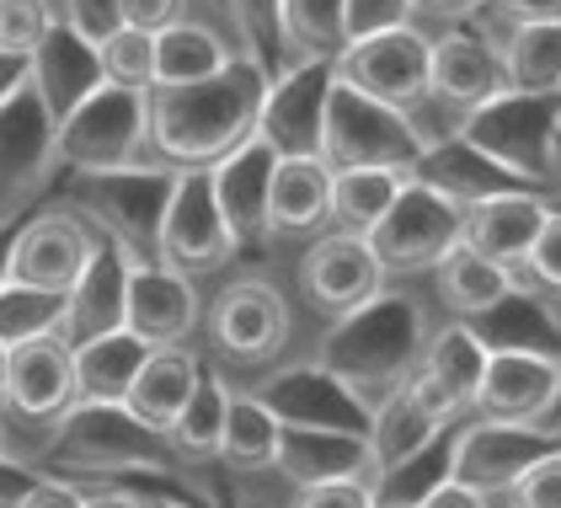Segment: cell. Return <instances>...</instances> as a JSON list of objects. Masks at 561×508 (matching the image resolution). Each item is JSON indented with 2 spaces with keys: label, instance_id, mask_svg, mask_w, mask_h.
Here are the masks:
<instances>
[{
  "label": "cell",
  "instance_id": "6da1fadb",
  "mask_svg": "<svg viewBox=\"0 0 561 508\" xmlns=\"http://www.w3.org/2000/svg\"><path fill=\"white\" fill-rule=\"evenodd\" d=\"M273 70L236 54L193 86H150V156L161 167H215L257 134Z\"/></svg>",
  "mask_w": 561,
  "mask_h": 508
},
{
  "label": "cell",
  "instance_id": "7a4b0ae2",
  "mask_svg": "<svg viewBox=\"0 0 561 508\" xmlns=\"http://www.w3.org/2000/svg\"><path fill=\"white\" fill-rule=\"evenodd\" d=\"M423 342H428L423 311L407 295L380 290L369 305H358L353 316H337V321H332V332L321 338L316 364H327V370L375 413L390 391L417 370Z\"/></svg>",
  "mask_w": 561,
  "mask_h": 508
},
{
  "label": "cell",
  "instance_id": "3957f363",
  "mask_svg": "<svg viewBox=\"0 0 561 508\" xmlns=\"http://www.w3.org/2000/svg\"><path fill=\"white\" fill-rule=\"evenodd\" d=\"M44 461L65 476H172L182 466L167 433L139 424L124 402H76L54 418Z\"/></svg>",
  "mask_w": 561,
  "mask_h": 508
},
{
  "label": "cell",
  "instance_id": "277c9868",
  "mask_svg": "<svg viewBox=\"0 0 561 508\" xmlns=\"http://www.w3.org/2000/svg\"><path fill=\"white\" fill-rule=\"evenodd\" d=\"M460 134L503 171H514L524 188L546 193L561 177V97L540 91H497L466 113Z\"/></svg>",
  "mask_w": 561,
  "mask_h": 508
},
{
  "label": "cell",
  "instance_id": "5b68a950",
  "mask_svg": "<svg viewBox=\"0 0 561 508\" xmlns=\"http://www.w3.org/2000/svg\"><path fill=\"white\" fill-rule=\"evenodd\" d=\"M54 161L70 177H102V171L156 161L150 156V91L102 81L76 113L59 118Z\"/></svg>",
  "mask_w": 561,
  "mask_h": 508
},
{
  "label": "cell",
  "instance_id": "8992f818",
  "mask_svg": "<svg viewBox=\"0 0 561 508\" xmlns=\"http://www.w3.org/2000/svg\"><path fill=\"white\" fill-rule=\"evenodd\" d=\"M176 167L145 161V167L102 171V177H76L81 193L70 210L87 219L102 241H113L129 262H161V214L172 193Z\"/></svg>",
  "mask_w": 561,
  "mask_h": 508
},
{
  "label": "cell",
  "instance_id": "52a82bcc",
  "mask_svg": "<svg viewBox=\"0 0 561 508\" xmlns=\"http://www.w3.org/2000/svg\"><path fill=\"white\" fill-rule=\"evenodd\" d=\"M321 161L337 167H396L417 171L423 161V134L407 108L380 102L343 76H332L327 91V124H321Z\"/></svg>",
  "mask_w": 561,
  "mask_h": 508
},
{
  "label": "cell",
  "instance_id": "ba28073f",
  "mask_svg": "<svg viewBox=\"0 0 561 508\" xmlns=\"http://www.w3.org/2000/svg\"><path fill=\"white\" fill-rule=\"evenodd\" d=\"M369 241H375V252H380L390 279L433 273L444 257L466 241V204L449 199L444 188L423 182V177H407V188L396 193L386 219L369 230Z\"/></svg>",
  "mask_w": 561,
  "mask_h": 508
},
{
  "label": "cell",
  "instance_id": "9c48e42d",
  "mask_svg": "<svg viewBox=\"0 0 561 508\" xmlns=\"http://www.w3.org/2000/svg\"><path fill=\"white\" fill-rule=\"evenodd\" d=\"M561 450V428L551 424H508V418H460L455 424V455H449V476L466 482L476 493H486L492 504L508 498L524 471L540 455Z\"/></svg>",
  "mask_w": 561,
  "mask_h": 508
},
{
  "label": "cell",
  "instance_id": "30bf717a",
  "mask_svg": "<svg viewBox=\"0 0 561 508\" xmlns=\"http://www.w3.org/2000/svg\"><path fill=\"white\" fill-rule=\"evenodd\" d=\"M236 252L241 247H236V236H230L215 199V171L176 167L172 193H167V214H161V262L204 279V273H219Z\"/></svg>",
  "mask_w": 561,
  "mask_h": 508
},
{
  "label": "cell",
  "instance_id": "8fae6325",
  "mask_svg": "<svg viewBox=\"0 0 561 508\" xmlns=\"http://www.w3.org/2000/svg\"><path fill=\"white\" fill-rule=\"evenodd\" d=\"M428 65H433V38L417 22L347 38V48L332 59V70L347 86H358V91H369L380 102H396V108H417L428 97Z\"/></svg>",
  "mask_w": 561,
  "mask_h": 508
},
{
  "label": "cell",
  "instance_id": "7c38bea8",
  "mask_svg": "<svg viewBox=\"0 0 561 508\" xmlns=\"http://www.w3.org/2000/svg\"><path fill=\"white\" fill-rule=\"evenodd\" d=\"M386 284H390L386 262L375 252V241L358 236V230H337V225H332V230H321L300 257V290L327 321L353 316L358 305H369Z\"/></svg>",
  "mask_w": 561,
  "mask_h": 508
},
{
  "label": "cell",
  "instance_id": "4fadbf2b",
  "mask_svg": "<svg viewBox=\"0 0 561 508\" xmlns=\"http://www.w3.org/2000/svg\"><path fill=\"white\" fill-rule=\"evenodd\" d=\"M96 247H102V236L76 210H44L16 225L5 279L11 284H33V290H54V295H70L81 284V273L91 268Z\"/></svg>",
  "mask_w": 561,
  "mask_h": 508
},
{
  "label": "cell",
  "instance_id": "5bb4252c",
  "mask_svg": "<svg viewBox=\"0 0 561 508\" xmlns=\"http://www.w3.org/2000/svg\"><path fill=\"white\" fill-rule=\"evenodd\" d=\"M204 327L230 364H273L289 348V300L267 279H236L209 300Z\"/></svg>",
  "mask_w": 561,
  "mask_h": 508
},
{
  "label": "cell",
  "instance_id": "9a60e30c",
  "mask_svg": "<svg viewBox=\"0 0 561 508\" xmlns=\"http://www.w3.org/2000/svg\"><path fill=\"white\" fill-rule=\"evenodd\" d=\"M561 391V353L529 342H492L486 370L476 385V418H508V424H546Z\"/></svg>",
  "mask_w": 561,
  "mask_h": 508
},
{
  "label": "cell",
  "instance_id": "2e32d148",
  "mask_svg": "<svg viewBox=\"0 0 561 508\" xmlns=\"http://www.w3.org/2000/svg\"><path fill=\"white\" fill-rule=\"evenodd\" d=\"M332 59H295L273 70L262 97L257 134L278 156H321V124H327V91H332Z\"/></svg>",
  "mask_w": 561,
  "mask_h": 508
},
{
  "label": "cell",
  "instance_id": "e0dca14e",
  "mask_svg": "<svg viewBox=\"0 0 561 508\" xmlns=\"http://www.w3.org/2000/svg\"><path fill=\"white\" fill-rule=\"evenodd\" d=\"M204 300L193 273L172 262H129V290H124V327L150 348H176L198 332Z\"/></svg>",
  "mask_w": 561,
  "mask_h": 508
},
{
  "label": "cell",
  "instance_id": "ac0fdd59",
  "mask_svg": "<svg viewBox=\"0 0 561 508\" xmlns=\"http://www.w3.org/2000/svg\"><path fill=\"white\" fill-rule=\"evenodd\" d=\"M76 407V348L65 332L16 342L5 353V413L22 424H54Z\"/></svg>",
  "mask_w": 561,
  "mask_h": 508
},
{
  "label": "cell",
  "instance_id": "d6986e66",
  "mask_svg": "<svg viewBox=\"0 0 561 508\" xmlns=\"http://www.w3.org/2000/svg\"><path fill=\"white\" fill-rule=\"evenodd\" d=\"M289 487H321V482H375V444L369 428L332 424H284L278 433V471Z\"/></svg>",
  "mask_w": 561,
  "mask_h": 508
},
{
  "label": "cell",
  "instance_id": "ffe728a7",
  "mask_svg": "<svg viewBox=\"0 0 561 508\" xmlns=\"http://www.w3.org/2000/svg\"><path fill=\"white\" fill-rule=\"evenodd\" d=\"M54 134H59V124H54L48 102L27 76L0 102V199L16 204L22 193H33L48 171L59 167L54 161Z\"/></svg>",
  "mask_w": 561,
  "mask_h": 508
},
{
  "label": "cell",
  "instance_id": "44dd1931",
  "mask_svg": "<svg viewBox=\"0 0 561 508\" xmlns=\"http://www.w3.org/2000/svg\"><path fill=\"white\" fill-rule=\"evenodd\" d=\"M471 27L497 48L508 91L561 97V22H508L492 0L471 16Z\"/></svg>",
  "mask_w": 561,
  "mask_h": 508
},
{
  "label": "cell",
  "instance_id": "7402d4cb",
  "mask_svg": "<svg viewBox=\"0 0 561 508\" xmlns=\"http://www.w3.org/2000/svg\"><path fill=\"white\" fill-rule=\"evenodd\" d=\"M273 167H278V150L252 134L247 145H236L230 156H219L215 167V199H219V214L236 236V247H257L267 241V188H273Z\"/></svg>",
  "mask_w": 561,
  "mask_h": 508
},
{
  "label": "cell",
  "instance_id": "603a6c76",
  "mask_svg": "<svg viewBox=\"0 0 561 508\" xmlns=\"http://www.w3.org/2000/svg\"><path fill=\"white\" fill-rule=\"evenodd\" d=\"M546 219H551V199L535 188L486 193V199L466 204V247L503 268H518L535 247V236L546 230Z\"/></svg>",
  "mask_w": 561,
  "mask_h": 508
},
{
  "label": "cell",
  "instance_id": "cb8c5ba5",
  "mask_svg": "<svg viewBox=\"0 0 561 508\" xmlns=\"http://www.w3.org/2000/svg\"><path fill=\"white\" fill-rule=\"evenodd\" d=\"M428 91L438 97V102H449L455 113H471V108H481V102H492L497 91H508L497 48L481 38L471 22H466V27H444V33H433Z\"/></svg>",
  "mask_w": 561,
  "mask_h": 508
},
{
  "label": "cell",
  "instance_id": "d4e9b609",
  "mask_svg": "<svg viewBox=\"0 0 561 508\" xmlns=\"http://www.w3.org/2000/svg\"><path fill=\"white\" fill-rule=\"evenodd\" d=\"M102 81H107V76H102L96 43H91L87 33H76L70 22H54L48 38L33 48V86H38V97L48 102L54 124H59L65 113H76Z\"/></svg>",
  "mask_w": 561,
  "mask_h": 508
},
{
  "label": "cell",
  "instance_id": "484cf974",
  "mask_svg": "<svg viewBox=\"0 0 561 508\" xmlns=\"http://www.w3.org/2000/svg\"><path fill=\"white\" fill-rule=\"evenodd\" d=\"M332 225V167L321 156H278L267 188V236H321Z\"/></svg>",
  "mask_w": 561,
  "mask_h": 508
},
{
  "label": "cell",
  "instance_id": "4316f807",
  "mask_svg": "<svg viewBox=\"0 0 561 508\" xmlns=\"http://www.w3.org/2000/svg\"><path fill=\"white\" fill-rule=\"evenodd\" d=\"M284 424H332V428H369V407L347 391L327 364H289L262 391Z\"/></svg>",
  "mask_w": 561,
  "mask_h": 508
},
{
  "label": "cell",
  "instance_id": "83f0119b",
  "mask_svg": "<svg viewBox=\"0 0 561 508\" xmlns=\"http://www.w3.org/2000/svg\"><path fill=\"white\" fill-rule=\"evenodd\" d=\"M433 290L455 311V321H486V316H497V311H503L518 290H529V284L518 279V268H503V262L471 252V247L460 241L455 252L433 268Z\"/></svg>",
  "mask_w": 561,
  "mask_h": 508
},
{
  "label": "cell",
  "instance_id": "f1b7e54d",
  "mask_svg": "<svg viewBox=\"0 0 561 508\" xmlns=\"http://www.w3.org/2000/svg\"><path fill=\"white\" fill-rule=\"evenodd\" d=\"M124 290H129V257L118 252L113 241H102L91 268L81 273V284L65 295V321H59L65 342L76 348V342L124 327Z\"/></svg>",
  "mask_w": 561,
  "mask_h": 508
},
{
  "label": "cell",
  "instance_id": "f546056e",
  "mask_svg": "<svg viewBox=\"0 0 561 508\" xmlns=\"http://www.w3.org/2000/svg\"><path fill=\"white\" fill-rule=\"evenodd\" d=\"M204 381V359L193 353V348H150V359L139 364V375H134L129 396H124V407H129L139 424L150 428H172V418L187 407V396L198 391Z\"/></svg>",
  "mask_w": 561,
  "mask_h": 508
},
{
  "label": "cell",
  "instance_id": "4dcf8cb0",
  "mask_svg": "<svg viewBox=\"0 0 561 508\" xmlns=\"http://www.w3.org/2000/svg\"><path fill=\"white\" fill-rule=\"evenodd\" d=\"M278 433H284V418L273 413L267 396L230 391L225 439H219V466H230L236 476H273V471H278Z\"/></svg>",
  "mask_w": 561,
  "mask_h": 508
},
{
  "label": "cell",
  "instance_id": "1f68e13d",
  "mask_svg": "<svg viewBox=\"0 0 561 508\" xmlns=\"http://www.w3.org/2000/svg\"><path fill=\"white\" fill-rule=\"evenodd\" d=\"M145 359H150V342L134 338L129 327L76 342V402H124Z\"/></svg>",
  "mask_w": 561,
  "mask_h": 508
},
{
  "label": "cell",
  "instance_id": "d6a6232c",
  "mask_svg": "<svg viewBox=\"0 0 561 508\" xmlns=\"http://www.w3.org/2000/svg\"><path fill=\"white\" fill-rule=\"evenodd\" d=\"M486 353H492V342L481 338L471 321H449V327L428 332L417 370H423L433 385H444V396H449V402L471 418L476 385H481V370H486Z\"/></svg>",
  "mask_w": 561,
  "mask_h": 508
},
{
  "label": "cell",
  "instance_id": "836d02e7",
  "mask_svg": "<svg viewBox=\"0 0 561 508\" xmlns=\"http://www.w3.org/2000/svg\"><path fill=\"white\" fill-rule=\"evenodd\" d=\"M412 177H423V182H433V188H444V193L460 199V204H476V199L503 193V188H524L514 171H503L492 156H481L466 134H449V139L428 145Z\"/></svg>",
  "mask_w": 561,
  "mask_h": 508
},
{
  "label": "cell",
  "instance_id": "e575fe53",
  "mask_svg": "<svg viewBox=\"0 0 561 508\" xmlns=\"http://www.w3.org/2000/svg\"><path fill=\"white\" fill-rule=\"evenodd\" d=\"M241 48L230 43V33H219L215 22H176L167 33H156V86H193L204 76L225 70Z\"/></svg>",
  "mask_w": 561,
  "mask_h": 508
},
{
  "label": "cell",
  "instance_id": "d590c367",
  "mask_svg": "<svg viewBox=\"0 0 561 508\" xmlns=\"http://www.w3.org/2000/svg\"><path fill=\"white\" fill-rule=\"evenodd\" d=\"M449 424H438L428 407L412 396V385L401 381L396 391H390L386 402L369 413V444H375V482L386 476V471H396L401 461H412L423 444H433L438 433H444Z\"/></svg>",
  "mask_w": 561,
  "mask_h": 508
},
{
  "label": "cell",
  "instance_id": "8d00e7d4",
  "mask_svg": "<svg viewBox=\"0 0 561 508\" xmlns=\"http://www.w3.org/2000/svg\"><path fill=\"white\" fill-rule=\"evenodd\" d=\"M225 413H230V385L219 381L215 370H204L198 391L187 396V407L172 418L167 444L182 466H209L219 461V439H225Z\"/></svg>",
  "mask_w": 561,
  "mask_h": 508
},
{
  "label": "cell",
  "instance_id": "74e56055",
  "mask_svg": "<svg viewBox=\"0 0 561 508\" xmlns=\"http://www.w3.org/2000/svg\"><path fill=\"white\" fill-rule=\"evenodd\" d=\"M407 177L412 171L396 167H337L332 171V225L369 236L396 204V193L407 188Z\"/></svg>",
  "mask_w": 561,
  "mask_h": 508
},
{
  "label": "cell",
  "instance_id": "f35d334b",
  "mask_svg": "<svg viewBox=\"0 0 561 508\" xmlns=\"http://www.w3.org/2000/svg\"><path fill=\"white\" fill-rule=\"evenodd\" d=\"M284 65L295 59H337L347 48V0H278Z\"/></svg>",
  "mask_w": 561,
  "mask_h": 508
},
{
  "label": "cell",
  "instance_id": "ab89813d",
  "mask_svg": "<svg viewBox=\"0 0 561 508\" xmlns=\"http://www.w3.org/2000/svg\"><path fill=\"white\" fill-rule=\"evenodd\" d=\"M59 321H65V295L33 290V284H11V279L0 284V348L59 332Z\"/></svg>",
  "mask_w": 561,
  "mask_h": 508
},
{
  "label": "cell",
  "instance_id": "60d3db41",
  "mask_svg": "<svg viewBox=\"0 0 561 508\" xmlns=\"http://www.w3.org/2000/svg\"><path fill=\"white\" fill-rule=\"evenodd\" d=\"M225 22L241 54H252L267 70H284V33H278V0H225Z\"/></svg>",
  "mask_w": 561,
  "mask_h": 508
},
{
  "label": "cell",
  "instance_id": "b9f144b4",
  "mask_svg": "<svg viewBox=\"0 0 561 508\" xmlns=\"http://www.w3.org/2000/svg\"><path fill=\"white\" fill-rule=\"evenodd\" d=\"M96 59H102V76L113 86H134V91L156 86V33H139L129 22H118L96 43Z\"/></svg>",
  "mask_w": 561,
  "mask_h": 508
},
{
  "label": "cell",
  "instance_id": "7bdbcfd3",
  "mask_svg": "<svg viewBox=\"0 0 561 508\" xmlns=\"http://www.w3.org/2000/svg\"><path fill=\"white\" fill-rule=\"evenodd\" d=\"M54 22H59L54 0H0V48L33 59V48L48 38Z\"/></svg>",
  "mask_w": 561,
  "mask_h": 508
},
{
  "label": "cell",
  "instance_id": "ee69618b",
  "mask_svg": "<svg viewBox=\"0 0 561 508\" xmlns=\"http://www.w3.org/2000/svg\"><path fill=\"white\" fill-rule=\"evenodd\" d=\"M518 279H524L529 290H540V295H561V204H551L546 230L535 236L529 257L518 262Z\"/></svg>",
  "mask_w": 561,
  "mask_h": 508
},
{
  "label": "cell",
  "instance_id": "f6af8a7d",
  "mask_svg": "<svg viewBox=\"0 0 561 508\" xmlns=\"http://www.w3.org/2000/svg\"><path fill=\"white\" fill-rule=\"evenodd\" d=\"M497 508H561V450L540 455V461L508 487V498Z\"/></svg>",
  "mask_w": 561,
  "mask_h": 508
},
{
  "label": "cell",
  "instance_id": "bcb514c9",
  "mask_svg": "<svg viewBox=\"0 0 561 508\" xmlns=\"http://www.w3.org/2000/svg\"><path fill=\"white\" fill-rule=\"evenodd\" d=\"M407 22H412V0H347V38L407 27Z\"/></svg>",
  "mask_w": 561,
  "mask_h": 508
},
{
  "label": "cell",
  "instance_id": "7dc6e473",
  "mask_svg": "<svg viewBox=\"0 0 561 508\" xmlns=\"http://www.w3.org/2000/svg\"><path fill=\"white\" fill-rule=\"evenodd\" d=\"M59 22H70L76 33H87L91 43H102L124 16H118V0H54Z\"/></svg>",
  "mask_w": 561,
  "mask_h": 508
},
{
  "label": "cell",
  "instance_id": "c3c4849f",
  "mask_svg": "<svg viewBox=\"0 0 561 508\" xmlns=\"http://www.w3.org/2000/svg\"><path fill=\"white\" fill-rule=\"evenodd\" d=\"M289 508H375V482H321V487H295Z\"/></svg>",
  "mask_w": 561,
  "mask_h": 508
},
{
  "label": "cell",
  "instance_id": "681fc988",
  "mask_svg": "<svg viewBox=\"0 0 561 508\" xmlns=\"http://www.w3.org/2000/svg\"><path fill=\"white\" fill-rule=\"evenodd\" d=\"M118 16L139 33H167L193 16V0H118Z\"/></svg>",
  "mask_w": 561,
  "mask_h": 508
},
{
  "label": "cell",
  "instance_id": "f907efd6",
  "mask_svg": "<svg viewBox=\"0 0 561 508\" xmlns=\"http://www.w3.org/2000/svg\"><path fill=\"white\" fill-rule=\"evenodd\" d=\"M481 5H486V0H412V22L433 38V33H444V27H466Z\"/></svg>",
  "mask_w": 561,
  "mask_h": 508
},
{
  "label": "cell",
  "instance_id": "816d5d0a",
  "mask_svg": "<svg viewBox=\"0 0 561 508\" xmlns=\"http://www.w3.org/2000/svg\"><path fill=\"white\" fill-rule=\"evenodd\" d=\"M11 508H87V493L76 482H54V476H33L22 487V498Z\"/></svg>",
  "mask_w": 561,
  "mask_h": 508
},
{
  "label": "cell",
  "instance_id": "f5cc1de1",
  "mask_svg": "<svg viewBox=\"0 0 561 508\" xmlns=\"http://www.w3.org/2000/svg\"><path fill=\"white\" fill-rule=\"evenodd\" d=\"M417 508H497L486 493H476V487H466V482H455V476H444L438 487H428L423 498H417Z\"/></svg>",
  "mask_w": 561,
  "mask_h": 508
},
{
  "label": "cell",
  "instance_id": "db71d44e",
  "mask_svg": "<svg viewBox=\"0 0 561 508\" xmlns=\"http://www.w3.org/2000/svg\"><path fill=\"white\" fill-rule=\"evenodd\" d=\"M508 22H561V0H492Z\"/></svg>",
  "mask_w": 561,
  "mask_h": 508
},
{
  "label": "cell",
  "instance_id": "11a10c76",
  "mask_svg": "<svg viewBox=\"0 0 561 508\" xmlns=\"http://www.w3.org/2000/svg\"><path fill=\"white\" fill-rule=\"evenodd\" d=\"M33 76V59L27 54H11V48H0V102L16 91V86Z\"/></svg>",
  "mask_w": 561,
  "mask_h": 508
},
{
  "label": "cell",
  "instance_id": "9f6ffc18",
  "mask_svg": "<svg viewBox=\"0 0 561 508\" xmlns=\"http://www.w3.org/2000/svg\"><path fill=\"white\" fill-rule=\"evenodd\" d=\"M87 508H139V498H134V487H118V493H91Z\"/></svg>",
  "mask_w": 561,
  "mask_h": 508
},
{
  "label": "cell",
  "instance_id": "6f0895ef",
  "mask_svg": "<svg viewBox=\"0 0 561 508\" xmlns=\"http://www.w3.org/2000/svg\"><path fill=\"white\" fill-rule=\"evenodd\" d=\"M139 508H204V504H187L182 493H134Z\"/></svg>",
  "mask_w": 561,
  "mask_h": 508
},
{
  "label": "cell",
  "instance_id": "680465c9",
  "mask_svg": "<svg viewBox=\"0 0 561 508\" xmlns=\"http://www.w3.org/2000/svg\"><path fill=\"white\" fill-rule=\"evenodd\" d=\"M546 305H551V321H557V338H561V295H546Z\"/></svg>",
  "mask_w": 561,
  "mask_h": 508
},
{
  "label": "cell",
  "instance_id": "91938a15",
  "mask_svg": "<svg viewBox=\"0 0 561 508\" xmlns=\"http://www.w3.org/2000/svg\"><path fill=\"white\" fill-rule=\"evenodd\" d=\"M5 353H11V348H0V407H5Z\"/></svg>",
  "mask_w": 561,
  "mask_h": 508
},
{
  "label": "cell",
  "instance_id": "94428289",
  "mask_svg": "<svg viewBox=\"0 0 561 508\" xmlns=\"http://www.w3.org/2000/svg\"><path fill=\"white\" fill-rule=\"evenodd\" d=\"M546 424H551V428H561V391H557V407L546 413Z\"/></svg>",
  "mask_w": 561,
  "mask_h": 508
},
{
  "label": "cell",
  "instance_id": "6125c7cd",
  "mask_svg": "<svg viewBox=\"0 0 561 508\" xmlns=\"http://www.w3.org/2000/svg\"><path fill=\"white\" fill-rule=\"evenodd\" d=\"M375 508H417V504H401V498H375Z\"/></svg>",
  "mask_w": 561,
  "mask_h": 508
},
{
  "label": "cell",
  "instance_id": "be15d7a7",
  "mask_svg": "<svg viewBox=\"0 0 561 508\" xmlns=\"http://www.w3.org/2000/svg\"><path fill=\"white\" fill-rule=\"evenodd\" d=\"M0 455H5V407H0Z\"/></svg>",
  "mask_w": 561,
  "mask_h": 508
}]
</instances>
